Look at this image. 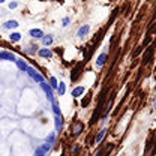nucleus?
Segmentation results:
<instances>
[{"instance_id":"obj_1","label":"nucleus","mask_w":156,"mask_h":156,"mask_svg":"<svg viewBox=\"0 0 156 156\" xmlns=\"http://www.w3.org/2000/svg\"><path fill=\"white\" fill-rule=\"evenodd\" d=\"M26 72H27V75H29V77L32 78L33 81H36V83H39V84H41L42 81H45V80H44V77L41 75V72H39L38 69H35V68H32V66H29Z\"/></svg>"},{"instance_id":"obj_2","label":"nucleus","mask_w":156,"mask_h":156,"mask_svg":"<svg viewBox=\"0 0 156 156\" xmlns=\"http://www.w3.org/2000/svg\"><path fill=\"white\" fill-rule=\"evenodd\" d=\"M41 87H42V90L45 92V95H47V99H48V101H50L51 104H54V102H56V99H54V93H53L51 87L48 86V83L42 81V83H41Z\"/></svg>"},{"instance_id":"obj_3","label":"nucleus","mask_w":156,"mask_h":156,"mask_svg":"<svg viewBox=\"0 0 156 156\" xmlns=\"http://www.w3.org/2000/svg\"><path fill=\"white\" fill-rule=\"evenodd\" d=\"M51 147H53V144H48V143H45V144L39 146L38 149L35 150V155H33V156H47L48 150H50Z\"/></svg>"},{"instance_id":"obj_4","label":"nucleus","mask_w":156,"mask_h":156,"mask_svg":"<svg viewBox=\"0 0 156 156\" xmlns=\"http://www.w3.org/2000/svg\"><path fill=\"white\" fill-rule=\"evenodd\" d=\"M89 32H90V26H89V24L81 26V27L77 30V38H84V36H87Z\"/></svg>"},{"instance_id":"obj_5","label":"nucleus","mask_w":156,"mask_h":156,"mask_svg":"<svg viewBox=\"0 0 156 156\" xmlns=\"http://www.w3.org/2000/svg\"><path fill=\"white\" fill-rule=\"evenodd\" d=\"M0 60L15 62V60H17V57H15V54H12V53H8V51H0Z\"/></svg>"},{"instance_id":"obj_6","label":"nucleus","mask_w":156,"mask_h":156,"mask_svg":"<svg viewBox=\"0 0 156 156\" xmlns=\"http://www.w3.org/2000/svg\"><path fill=\"white\" fill-rule=\"evenodd\" d=\"M38 56L44 58H51L53 57V51L50 48H41V50H38Z\"/></svg>"},{"instance_id":"obj_7","label":"nucleus","mask_w":156,"mask_h":156,"mask_svg":"<svg viewBox=\"0 0 156 156\" xmlns=\"http://www.w3.org/2000/svg\"><path fill=\"white\" fill-rule=\"evenodd\" d=\"M29 35H30V38H33V39L44 38V32L41 29H32V30H29Z\"/></svg>"},{"instance_id":"obj_8","label":"nucleus","mask_w":156,"mask_h":156,"mask_svg":"<svg viewBox=\"0 0 156 156\" xmlns=\"http://www.w3.org/2000/svg\"><path fill=\"white\" fill-rule=\"evenodd\" d=\"M107 58H108V54L107 53H102V54H99L96 58V68H102L105 63H107Z\"/></svg>"},{"instance_id":"obj_9","label":"nucleus","mask_w":156,"mask_h":156,"mask_svg":"<svg viewBox=\"0 0 156 156\" xmlns=\"http://www.w3.org/2000/svg\"><path fill=\"white\" fill-rule=\"evenodd\" d=\"M86 93V87H83V86H78V87H75L74 90H72V98H80V96H83Z\"/></svg>"},{"instance_id":"obj_10","label":"nucleus","mask_w":156,"mask_h":156,"mask_svg":"<svg viewBox=\"0 0 156 156\" xmlns=\"http://www.w3.org/2000/svg\"><path fill=\"white\" fill-rule=\"evenodd\" d=\"M18 26H20V23L17 20H8V21L3 24V29H6V30H8V29H17Z\"/></svg>"},{"instance_id":"obj_11","label":"nucleus","mask_w":156,"mask_h":156,"mask_svg":"<svg viewBox=\"0 0 156 156\" xmlns=\"http://www.w3.org/2000/svg\"><path fill=\"white\" fill-rule=\"evenodd\" d=\"M65 93H66V84L60 81V83H58V86H57V95L58 96H63Z\"/></svg>"},{"instance_id":"obj_12","label":"nucleus","mask_w":156,"mask_h":156,"mask_svg":"<svg viewBox=\"0 0 156 156\" xmlns=\"http://www.w3.org/2000/svg\"><path fill=\"white\" fill-rule=\"evenodd\" d=\"M15 63H17V66H18V69H20V71H23V72H26V71H27V68H29L26 62H23V60H18V58L15 60Z\"/></svg>"},{"instance_id":"obj_13","label":"nucleus","mask_w":156,"mask_h":156,"mask_svg":"<svg viewBox=\"0 0 156 156\" xmlns=\"http://www.w3.org/2000/svg\"><path fill=\"white\" fill-rule=\"evenodd\" d=\"M105 134H107V129H105V128H104V129H101V131L98 132L96 138H95V143H96V144H99V143L102 141V138L105 136Z\"/></svg>"},{"instance_id":"obj_14","label":"nucleus","mask_w":156,"mask_h":156,"mask_svg":"<svg viewBox=\"0 0 156 156\" xmlns=\"http://www.w3.org/2000/svg\"><path fill=\"white\" fill-rule=\"evenodd\" d=\"M42 44H44L45 47H50V45L53 44V36H50V35H44V38H42Z\"/></svg>"},{"instance_id":"obj_15","label":"nucleus","mask_w":156,"mask_h":156,"mask_svg":"<svg viewBox=\"0 0 156 156\" xmlns=\"http://www.w3.org/2000/svg\"><path fill=\"white\" fill-rule=\"evenodd\" d=\"M54 123H56V132H58L62 129V116H54Z\"/></svg>"},{"instance_id":"obj_16","label":"nucleus","mask_w":156,"mask_h":156,"mask_svg":"<svg viewBox=\"0 0 156 156\" xmlns=\"http://www.w3.org/2000/svg\"><path fill=\"white\" fill-rule=\"evenodd\" d=\"M50 87H51V90H57V86H58V81L56 77H51L50 78V84H48Z\"/></svg>"},{"instance_id":"obj_17","label":"nucleus","mask_w":156,"mask_h":156,"mask_svg":"<svg viewBox=\"0 0 156 156\" xmlns=\"http://www.w3.org/2000/svg\"><path fill=\"white\" fill-rule=\"evenodd\" d=\"M9 41H11V42H20V41H21V35L17 33V32H14V33L9 35Z\"/></svg>"},{"instance_id":"obj_18","label":"nucleus","mask_w":156,"mask_h":156,"mask_svg":"<svg viewBox=\"0 0 156 156\" xmlns=\"http://www.w3.org/2000/svg\"><path fill=\"white\" fill-rule=\"evenodd\" d=\"M83 129H84V125H83V123H77L75 128H74V135H78Z\"/></svg>"},{"instance_id":"obj_19","label":"nucleus","mask_w":156,"mask_h":156,"mask_svg":"<svg viewBox=\"0 0 156 156\" xmlns=\"http://www.w3.org/2000/svg\"><path fill=\"white\" fill-rule=\"evenodd\" d=\"M53 105V113H54V116H60V108H58L57 102H54V104H51Z\"/></svg>"},{"instance_id":"obj_20","label":"nucleus","mask_w":156,"mask_h":156,"mask_svg":"<svg viewBox=\"0 0 156 156\" xmlns=\"http://www.w3.org/2000/svg\"><path fill=\"white\" fill-rule=\"evenodd\" d=\"M69 23H71V18H69V17H65V18L62 20V26H63V27H68Z\"/></svg>"},{"instance_id":"obj_21","label":"nucleus","mask_w":156,"mask_h":156,"mask_svg":"<svg viewBox=\"0 0 156 156\" xmlns=\"http://www.w3.org/2000/svg\"><path fill=\"white\" fill-rule=\"evenodd\" d=\"M8 6H9V9H15V8H18V2H11Z\"/></svg>"},{"instance_id":"obj_22","label":"nucleus","mask_w":156,"mask_h":156,"mask_svg":"<svg viewBox=\"0 0 156 156\" xmlns=\"http://www.w3.org/2000/svg\"><path fill=\"white\" fill-rule=\"evenodd\" d=\"M140 51H141V47H140V48H136V51H135V53H134V57H135V56H138V54H140Z\"/></svg>"}]
</instances>
